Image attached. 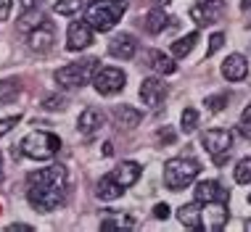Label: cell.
Wrapping results in <instances>:
<instances>
[{
	"label": "cell",
	"mask_w": 251,
	"mask_h": 232,
	"mask_svg": "<svg viewBox=\"0 0 251 232\" xmlns=\"http://www.w3.org/2000/svg\"><path fill=\"white\" fill-rule=\"evenodd\" d=\"M151 3H153V5H159V8H164V5H169L172 0H151Z\"/></svg>",
	"instance_id": "cell-40"
},
{
	"label": "cell",
	"mask_w": 251,
	"mask_h": 232,
	"mask_svg": "<svg viewBox=\"0 0 251 232\" xmlns=\"http://www.w3.org/2000/svg\"><path fill=\"white\" fill-rule=\"evenodd\" d=\"M111 119L119 129H135L140 121H143V114H140L138 108H132V106H117L114 114H111Z\"/></svg>",
	"instance_id": "cell-20"
},
{
	"label": "cell",
	"mask_w": 251,
	"mask_h": 232,
	"mask_svg": "<svg viewBox=\"0 0 251 232\" xmlns=\"http://www.w3.org/2000/svg\"><path fill=\"white\" fill-rule=\"evenodd\" d=\"M227 100H230L227 93H222V95H209V98L203 100V106H206L212 114H220L222 108H227Z\"/></svg>",
	"instance_id": "cell-30"
},
{
	"label": "cell",
	"mask_w": 251,
	"mask_h": 232,
	"mask_svg": "<svg viewBox=\"0 0 251 232\" xmlns=\"http://www.w3.org/2000/svg\"><path fill=\"white\" fill-rule=\"evenodd\" d=\"M180 127H182V132H193L196 127H199V111L196 108H185L182 111V116H180Z\"/></svg>",
	"instance_id": "cell-28"
},
{
	"label": "cell",
	"mask_w": 251,
	"mask_h": 232,
	"mask_svg": "<svg viewBox=\"0 0 251 232\" xmlns=\"http://www.w3.org/2000/svg\"><path fill=\"white\" fill-rule=\"evenodd\" d=\"M227 219H230L227 203H222V201L201 203V222H203V230L206 232H220L227 224Z\"/></svg>",
	"instance_id": "cell-9"
},
{
	"label": "cell",
	"mask_w": 251,
	"mask_h": 232,
	"mask_svg": "<svg viewBox=\"0 0 251 232\" xmlns=\"http://www.w3.org/2000/svg\"><path fill=\"white\" fill-rule=\"evenodd\" d=\"M98 66H100L98 58H82V61L61 66V69L53 74V79H56L64 90H79V87H85L87 82L93 79V74L98 71Z\"/></svg>",
	"instance_id": "cell-3"
},
{
	"label": "cell",
	"mask_w": 251,
	"mask_h": 232,
	"mask_svg": "<svg viewBox=\"0 0 251 232\" xmlns=\"http://www.w3.org/2000/svg\"><path fill=\"white\" fill-rule=\"evenodd\" d=\"M122 190H125V187H122L111 174H106V177H100V182L96 187V195L100 198V201H117V198L122 195Z\"/></svg>",
	"instance_id": "cell-21"
},
{
	"label": "cell",
	"mask_w": 251,
	"mask_h": 232,
	"mask_svg": "<svg viewBox=\"0 0 251 232\" xmlns=\"http://www.w3.org/2000/svg\"><path fill=\"white\" fill-rule=\"evenodd\" d=\"M222 45H225V35H222V32H214V35L209 37V50H206V56H214V53L220 50Z\"/></svg>",
	"instance_id": "cell-33"
},
{
	"label": "cell",
	"mask_w": 251,
	"mask_h": 232,
	"mask_svg": "<svg viewBox=\"0 0 251 232\" xmlns=\"http://www.w3.org/2000/svg\"><path fill=\"white\" fill-rule=\"evenodd\" d=\"M227 195L230 193L217 180H203L196 185V201H201V203H214V201L227 203Z\"/></svg>",
	"instance_id": "cell-14"
},
{
	"label": "cell",
	"mask_w": 251,
	"mask_h": 232,
	"mask_svg": "<svg viewBox=\"0 0 251 232\" xmlns=\"http://www.w3.org/2000/svg\"><path fill=\"white\" fill-rule=\"evenodd\" d=\"M243 227H246V230L251 232V219H246V222H243Z\"/></svg>",
	"instance_id": "cell-43"
},
{
	"label": "cell",
	"mask_w": 251,
	"mask_h": 232,
	"mask_svg": "<svg viewBox=\"0 0 251 232\" xmlns=\"http://www.w3.org/2000/svg\"><path fill=\"white\" fill-rule=\"evenodd\" d=\"M164 98H167V85H164V79L148 77V79L140 82V100H143V106L159 108L161 103H164Z\"/></svg>",
	"instance_id": "cell-12"
},
{
	"label": "cell",
	"mask_w": 251,
	"mask_h": 232,
	"mask_svg": "<svg viewBox=\"0 0 251 232\" xmlns=\"http://www.w3.org/2000/svg\"><path fill=\"white\" fill-rule=\"evenodd\" d=\"M108 53H111L114 58L130 61V58H135V53H138V40L132 35H127V32H119V35H114L108 40Z\"/></svg>",
	"instance_id": "cell-13"
},
{
	"label": "cell",
	"mask_w": 251,
	"mask_h": 232,
	"mask_svg": "<svg viewBox=\"0 0 251 232\" xmlns=\"http://www.w3.org/2000/svg\"><path fill=\"white\" fill-rule=\"evenodd\" d=\"M140 172H143V169H140V163H138V161H122L119 166L111 172V177L119 182L122 187L127 190V187H132L135 182L140 180Z\"/></svg>",
	"instance_id": "cell-17"
},
{
	"label": "cell",
	"mask_w": 251,
	"mask_h": 232,
	"mask_svg": "<svg viewBox=\"0 0 251 232\" xmlns=\"http://www.w3.org/2000/svg\"><path fill=\"white\" fill-rule=\"evenodd\" d=\"M199 43V32H188L185 37H180V40H175L172 43V56H177V58H185L188 53L193 50V45Z\"/></svg>",
	"instance_id": "cell-24"
},
{
	"label": "cell",
	"mask_w": 251,
	"mask_h": 232,
	"mask_svg": "<svg viewBox=\"0 0 251 232\" xmlns=\"http://www.w3.org/2000/svg\"><path fill=\"white\" fill-rule=\"evenodd\" d=\"M225 13V0H196L191 5V19L199 26H209L220 22Z\"/></svg>",
	"instance_id": "cell-8"
},
{
	"label": "cell",
	"mask_w": 251,
	"mask_h": 232,
	"mask_svg": "<svg viewBox=\"0 0 251 232\" xmlns=\"http://www.w3.org/2000/svg\"><path fill=\"white\" fill-rule=\"evenodd\" d=\"M93 26L87 24V19L82 22H72L69 24V29H66V50H72V53H79V50H85V47H90L93 45Z\"/></svg>",
	"instance_id": "cell-10"
},
{
	"label": "cell",
	"mask_w": 251,
	"mask_h": 232,
	"mask_svg": "<svg viewBox=\"0 0 251 232\" xmlns=\"http://www.w3.org/2000/svg\"><path fill=\"white\" fill-rule=\"evenodd\" d=\"M66 103H69V100H66L64 95H48V98H43V108H45V111H64Z\"/></svg>",
	"instance_id": "cell-31"
},
{
	"label": "cell",
	"mask_w": 251,
	"mask_h": 232,
	"mask_svg": "<svg viewBox=\"0 0 251 232\" xmlns=\"http://www.w3.org/2000/svg\"><path fill=\"white\" fill-rule=\"evenodd\" d=\"M26 43H29V50L32 53H48L53 43H56V29H53V24L45 19L40 26L29 32V37H26Z\"/></svg>",
	"instance_id": "cell-11"
},
{
	"label": "cell",
	"mask_w": 251,
	"mask_h": 232,
	"mask_svg": "<svg viewBox=\"0 0 251 232\" xmlns=\"http://www.w3.org/2000/svg\"><path fill=\"white\" fill-rule=\"evenodd\" d=\"M0 169H3V156H0Z\"/></svg>",
	"instance_id": "cell-44"
},
{
	"label": "cell",
	"mask_w": 251,
	"mask_h": 232,
	"mask_svg": "<svg viewBox=\"0 0 251 232\" xmlns=\"http://www.w3.org/2000/svg\"><path fill=\"white\" fill-rule=\"evenodd\" d=\"M125 11H127L125 0H90L85 8V19L96 32H111L114 24L125 16Z\"/></svg>",
	"instance_id": "cell-2"
},
{
	"label": "cell",
	"mask_w": 251,
	"mask_h": 232,
	"mask_svg": "<svg viewBox=\"0 0 251 232\" xmlns=\"http://www.w3.org/2000/svg\"><path fill=\"white\" fill-rule=\"evenodd\" d=\"M125 85H127V74L122 69H117V66H98V71L93 74V87H96V93L106 95V98L122 93Z\"/></svg>",
	"instance_id": "cell-7"
},
{
	"label": "cell",
	"mask_w": 251,
	"mask_h": 232,
	"mask_svg": "<svg viewBox=\"0 0 251 232\" xmlns=\"http://www.w3.org/2000/svg\"><path fill=\"white\" fill-rule=\"evenodd\" d=\"M201 145L206 148V153L214 159L217 166H222L230 159V145H233V132L230 129H203L201 132Z\"/></svg>",
	"instance_id": "cell-6"
},
{
	"label": "cell",
	"mask_w": 251,
	"mask_h": 232,
	"mask_svg": "<svg viewBox=\"0 0 251 232\" xmlns=\"http://www.w3.org/2000/svg\"><path fill=\"white\" fill-rule=\"evenodd\" d=\"M132 219L130 216H108V219L100 222V230H127V227H132Z\"/></svg>",
	"instance_id": "cell-29"
},
{
	"label": "cell",
	"mask_w": 251,
	"mask_h": 232,
	"mask_svg": "<svg viewBox=\"0 0 251 232\" xmlns=\"http://www.w3.org/2000/svg\"><path fill=\"white\" fill-rule=\"evenodd\" d=\"M241 8H243V11H249V8H251V0H241Z\"/></svg>",
	"instance_id": "cell-42"
},
{
	"label": "cell",
	"mask_w": 251,
	"mask_h": 232,
	"mask_svg": "<svg viewBox=\"0 0 251 232\" xmlns=\"http://www.w3.org/2000/svg\"><path fill=\"white\" fill-rule=\"evenodd\" d=\"M37 5H40V0H22V11H32Z\"/></svg>",
	"instance_id": "cell-38"
},
{
	"label": "cell",
	"mask_w": 251,
	"mask_h": 232,
	"mask_svg": "<svg viewBox=\"0 0 251 232\" xmlns=\"http://www.w3.org/2000/svg\"><path fill=\"white\" fill-rule=\"evenodd\" d=\"M19 151H22V156H26V159L48 161L61 151V138L53 132H29L22 142H19Z\"/></svg>",
	"instance_id": "cell-4"
},
{
	"label": "cell",
	"mask_w": 251,
	"mask_h": 232,
	"mask_svg": "<svg viewBox=\"0 0 251 232\" xmlns=\"http://www.w3.org/2000/svg\"><path fill=\"white\" fill-rule=\"evenodd\" d=\"M19 121H22V116H19V114L16 116H8V119H0V138H3V135H8L11 129L19 124Z\"/></svg>",
	"instance_id": "cell-34"
},
{
	"label": "cell",
	"mask_w": 251,
	"mask_h": 232,
	"mask_svg": "<svg viewBox=\"0 0 251 232\" xmlns=\"http://www.w3.org/2000/svg\"><path fill=\"white\" fill-rule=\"evenodd\" d=\"M153 216H156V219H167V216H169V206H167V203H159V206L153 209Z\"/></svg>",
	"instance_id": "cell-36"
},
{
	"label": "cell",
	"mask_w": 251,
	"mask_h": 232,
	"mask_svg": "<svg viewBox=\"0 0 251 232\" xmlns=\"http://www.w3.org/2000/svg\"><path fill=\"white\" fill-rule=\"evenodd\" d=\"M85 0H58L56 5H53V11L58 13V16H74V13H79Z\"/></svg>",
	"instance_id": "cell-27"
},
{
	"label": "cell",
	"mask_w": 251,
	"mask_h": 232,
	"mask_svg": "<svg viewBox=\"0 0 251 232\" xmlns=\"http://www.w3.org/2000/svg\"><path fill=\"white\" fill-rule=\"evenodd\" d=\"M201 166L196 159H182V156H177V159H169L164 163V185L169 190H185L191 182L199 177Z\"/></svg>",
	"instance_id": "cell-5"
},
{
	"label": "cell",
	"mask_w": 251,
	"mask_h": 232,
	"mask_svg": "<svg viewBox=\"0 0 251 232\" xmlns=\"http://www.w3.org/2000/svg\"><path fill=\"white\" fill-rule=\"evenodd\" d=\"M32 232L35 227H32V224H8V232Z\"/></svg>",
	"instance_id": "cell-37"
},
{
	"label": "cell",
	"mask_w": 251,
	"mask_h": 232,
	"mask_svg": "<svg viewBox=\"0 0 251 232\" xmlns=\"http://www.w3.org/2000/svg\"><path fill=\"white\" fill-rule=\"evenodd\" d=\"M19 95H22V79L16 77L0 79V103H13Z\"/></svg>",
	"instance_id": "cell-23"
},
{
	"label": "cell",
	"mask_w": 251,
	"mask_h": 232,
	"mask_svg": "<svg viewBox=\"0 0 251 232\" xmlns=\"http://www.w3.org/2000/svg\"><path fill=\"white\" fill-rule=\"evenodd\" d=\"M235 182L238 185H251V156H246V159H241L238 163H235Z\"/></svg>",
	"instance_id": "cell-26"
},
{
	"label": "cell",
	"mask_w": 251,
	"mask_h": 232,
	"mask_svg": "<svg viewBox=\"0 0 251 232\" xmlns=\"http://www.w3.org/2000/svg\"><path fill=\"white\" fill-rule=\"evenodd\" d=\"M238 132H241V138H249V140H251V103L243 108V114H241Z\"/></svg>",
	"instance_id": "cell-32"
},
{
	"label": "cell",
	"mask_w": 251,
	"mask_h": 232,
	"mask_svg": "<svg viewBox=\"0 0 251 232\" xmlns=\"http://www.w3.org/2000/svg\"><path fill=\"white\" fill-rule=\"evenodd\" d=\"M43 22H45V16L40 13V5H37V8L22 13V19H19V29H22V32H32L35 26H40Z\"/></svg>",
	"instance_id": "cell-25"
},
{
	"label": "cell",
	"mask_w": 251,
	"mask_h": 232,
	"mask_svg": "<svg viewBox=\"0 0 251 232\" xmlns=\"http://www.w3.org/2000/svg\"><path fill=\"white\" fill-rule=\"evenodd\" d=\"M177 219L185 230H193V232H201L203 230V222H201V201H193V203H185V206L177 209Z\"/></svg>",
	"instance_id": "cell-16"
},
{
	"label": "cell",
	"mask_w": 251,
	"mask_h": 232,
	"mask_svg": "<svg viewBox=\"0 0 251 232\" xmlns=\"http://www.w3.org/2000/svg\"><path fill=\"white\" fill-rule=\"evenodd\" d=\"M159 140H164V142H175V135L169 132V127H164V132H159Z\"/></svg>",
	"instance_id": "cell-39"
},
{
	"label": "cell",
	"mask_w": 251,
	"mask_h": 232,
	"mask_svg": "<svg viewBox=\"0 0 251 232\" xmlns=\"http://www.w3.org/2000/svg\"><path fill=\"white\" fill-rule=\"evenodd\" d=\"M114 153V148H111V142H106V145H103V156H111Z\"/></svg>",
	"instance_id": "cell-41"
},
{
	"label": "cell",
	"mask_w": 251,
	"mask_h": 232,
	"mask_svg": "<svg viewBox=\"0 0 251 232\" xmlns=\"http://www.w3.org/2000/svg\"><path fill=\"white\" fill-rule=\"evenodd\" d=\"M172 24H175V19H169L164 13V8H159V5H153L143 19V26H146L148 35H161V32H164L167 26H172Z\"/></svg>",
	"instance_id": "cell-18"
},
{
	"label": "cell",
	"mask_w": 251,
	"mask_h": 232,
	"mask_svg": "<svg viewBox=\"0 0 251 232\" xmlns=\"http://www.w3.org/2000/svg\"><path fill=\"white\" fill-rule=\"evenodd\" d=\"M100 127H103V114H100L98 108H85V111L79 114L77 129L85 135V138H93V135H96Z\"/></svg>",
	"instance_id": "cell-19"
},
{
	"label": "cell",
	"mask_w": 251,
	"mask_h": 232,
	"mask_svg": "<svg viewBox=\"0 0 251 232\" xmlns=\"http://www.w3.org/2000/svg\"><path fill=\"white\" fill-rule=\"evenodd\" d=\"M11 3L13 0H0V22H5L11 16Z\"/></svg>",
	"instance_id": "cell-35"
},
{
	"label": "cell",
	"mask_w": 251,
	"mask_h": 232,
	"mask_svg": "<svg viewBox=\"0 0 251 232\" xmlns=\"http://www.w3.org/2000/svg\"><path fill=\"white\" fill-rule=\"evenodd\" d=\"M148 64H151V69L156 71H161V74H175L177 71V64H175L169 56H164L161 50H148Z\"/></svg>",
	"instance_id": "cell-22"
},
{
	"label": "cell",
	"mask_w": 251,
	"mask_h": 232,
	"mask_svg": "<svg viewBox=\"0 0 251 232\" xmlns=\"http://www.w3.org/2000/svg\"><path fill=\"white\" fill-rule=\"evenodd\" d=\"M249 203H251V195H249Z\"/></svg>",
	"instance_id": "cell-45"
},
{
	"label": "cell",
	"mask_w": 251,
	"mask_h": 232,
	"mask_svg": "<svg viewBox=\"0 0 251 232\" xmlns=\"http://www.w3.org/2000/svg\"><path fill=\"white\" fill-rule=\"evenodd\" d=\"M246 74H249V61L241 53H233V56H227L222 61V77L227 82H241V79H246Z\"/></svg>",
	"instance_id": "cell-15"
},
{
	"label": "cell",
	"mask_w": 251,
	"mask_h": 232,
	"mask_svg": "<svg viewBox=\"0 0 251 232\" xmlns=\"http://www.w3.org/2000/svg\"><path fill=\"white\" fill-rule=\"evenodd\" d=\"M69 195V172L61 163L26 174V201L40 214H50L66 203Z\"/></svg>",
	"instance_id": "cell-1"
}]
</instances>
